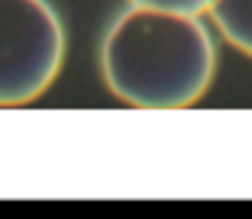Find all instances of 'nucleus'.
Here are the masks:
<instances>
[{
	"instance_id": "f257e3e1",
	"label": "nucleus",
	"mask_w": 252,
	"mask_h": 219,
	"mask_svg": "<svg viewBox=\"0 0 252 219\" xmlns=\"http://www.w3.org/2000/svg\"><path fill=\"white\" fill-rule=\"evenodd\" d=\"M100 73L131 107L183 110L207 95L216 46L197 15L131 3L100 43Z\"/></svg>"
},
{
	"instance_id": "f03ea898",
	"label": "nucleus",
	"mask_w": 252,
	"mask_h": 219,
	"mask_svg": "<svg viewBox=\"0 0 252 219\" xmlns=\"http://www.w3.org/2000/svg\"><path fill=\"white\" fill-rule=\"evenodd\" d=\"M64 64V25L49 0H0V107L37 101Z\"/></svg>"
},
{
	"instance_id": "7ed1b4c3",
	"label": "nucleus",
	"mask_w": 252,
	"mask_h": 219,
	"mask_svg": "<svg viewBox=\"0 0 252 219\" xmlns=\"http://www.w3.org/2000/svg\"><path fill=\"white\" fill-rule=\"evenodd\" d=\"M207 15L234 49L252 58V0H213Z\"/></svg>"
},
{
	"instance_id": "20e7f679",
	"label": "nucleus",
	"mask_w": 252,
	"mask_h": 219,
	"mask_svg": "<svg viewBox=\"0 0 252 219\" xmlns=\"http://www.w3.org/2000/svg\"><path fill=\"white\" fill-rule=\"evenodd\" d=\"M137 6H158V9H176V12H191V15H204L210 9L213 0H131Z\"/></svg>"
}]
</instances>
